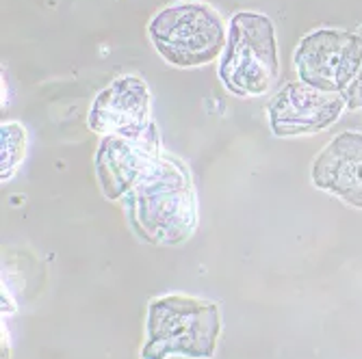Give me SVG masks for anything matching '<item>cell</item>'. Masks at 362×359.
I'll list each match as a JSON object with an SVG mask.
<instances>
[{
	"label": "cell",
	"mask_w": 362,
	"mask_h": 359,
	"mask_svg": "<svg viewBox=\"0 0 362 359\" xmlns=\"http://www.w3.org/2000/svg\"><path fill=\"white\" fill-rule=\"evenodd\" d=\"M221 336L217 303L189 295L152 299L146 318V344L141 359H211Z\"/></svg>",
	"instance_id": "7a4b0ae2"
},
{
	"label": "cell",
	"mask_w": 362,
	"mask_h": 359,
	"mask_svg": "<svg viewBox=\"0 0 362 359\" xmlns=\"http://www.w3.org/2000/svg\"><path fill=\"white\" fill-rule=\"evenodd\" d=\"M347 109L341 93L319 91L302 80L284 85L269 102L267 117L274 137H304L323 133Z\"/></svg>",
	"instance_id": "52a82bcc"
},
{
	"label": "cell",
	"mask_w": 362,
	"mask_h": 359,
	"mask_svg": "<svg viewBox=\"0 0 362 359\" xmlns=\"http://www.w3.org/2000/svg\"><path fill=\"white\" fill-rule=\"evenodd\" d=\"M358 35L362 37V26L358 28ZM343 97H345L347 109H351V111L362 109V68H360L358 76L354 78V83L343 91Z\"/></svg>",
	"instance_id": "8fae6325"
},
{
	"label": "cell",
	"mask_w": 362,
	"mask_h": 359,
	"mask_svg": "<svg viewBox=\"0 0 362 359\" xmlns=\"http://www.w3.org/2000/svg\"><path fill=\"white\" fill-rule=\"evenodd\" d=\"M217 76L228 93L239 97H258L272 91L280 76V59L276 26L269 16L239 11L230 18Z\"/></svg>",
	"instance_id": "3957f363"
},
{
	"label": "cell",
	"mask_w": 362,
	"mask_h": 359,
	"mask_svg": "<svg viewBox=\"0 0 362 359\" xmlns=\"http://www.w3.org/2000/svg\"><path fill=\"white\" fill-rule=\"evenodd\" d=\"M160 133L152 121L141 135H107L93 156L95 178L107 200L130 195L150 167L160 158Z\"/></svg>",
	"instance_id": "8992f818"
},
{
	"label": "cell",
	"mask_w": 362,
	"mask_h": 359,
	"mask_svg": "<svg viewBox=\"0 0 362 359\" xmlns=\"http://www.w3.org/2000/svg\"><path fill=\"white\" fill-rule=\"evenodd\" d=\"M130 221L137 234L156 247H176L197 230V193L185 162L160 154L128 195Z\"/></svg>",
	"instance_id": "6da1fadb"
},
{
	"label": "cell",
	"mask_w": 362,
	"mask_h": 359,
	"mask_svg": "<svg viewBox=\"0 0 362 359\" xmlns=\"http://www.w3.org/2000/svg\"><path fill=\"white\" fill-rule=\"evenodd\" d=\"M28 135L22 123H3L0 128V180L9 182L26 156Z\"/></svg>",
	"instance_id": "30bf717a"
},
{
	"label": "cell",
	"mask_w": 362,
	"mask_h": 359,
	"mask_svg": "<svg viewBox=\"0 0 362 359\" xmlns=\"http://www.w3.org/2000/svg\"><path fill=\"white\" fill-rule=\"evenodd\" d=\"M148 37L163 61L187 70L221 56L228 28L211 5L187 0L160 9L148 24Z\"/></svg>",
	"instance_id": "277c9868"
},
{
	"label": "cell",
	"mask_w": 362,
	"mask_h": 359,
	"mask_svg": "<svg viewBox=\"0 0 362 359\" xmlns=\"http://www.w3.org/2000/svg\"><path fill=\"white\" fill-rule=\"evenodd\" d=\"M293 65L302 83L343 95L362 68V37L351 30L317 28L295 48Z\"/></svg>",
	"instance_id": "5b68a950"
},
{
	"label": "cell",
	"mask_w": 362,
	"mask_h": 359,
	"mask_svg": "<svg viewBox=\"0 0 362 359\" xmlns=\"http://www.w3.org/2000/svg\"><path fill=\"white\" fill-rule=\"evenodd\" d=\"M152 93L144 78L126 74L113 78L93 97L87 126L98 135L135 137L150 128Z\"/></svg>",
	"instance_id": "ba28073f"
},
{
	"label": "cell",
	"mask_w": 362,
	"mask_h": 359,
	"mask_svg": "<svg viewBox=\"0 0 362 359\" xmlns=\"http://www.w3.org/2000/svg\"><path fill=\"white\" fill-rule=\"evenodd\" d=\"M310 180L319 190L362 210V133L337 135L313 160Z\"/></svg>",
	"instance_id": "9c48e42d"
}]
</instances>
